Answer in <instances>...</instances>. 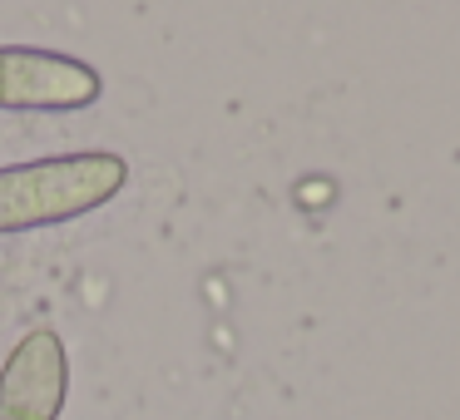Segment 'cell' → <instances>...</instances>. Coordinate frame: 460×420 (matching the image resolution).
I'll use <instances>...</instances> for the list:
<instances>
[{"mask_svg":"<svg viewBox=\"0 0 460 420\" xmlns=\"http://www.w3.org/2000/svg\"><path fill=\"white\" fill-rule=\"evenodd\" d=\"M124 183H129V163L110 149L11 163L0 169V238L84 218L110 198H119Z\"/></svg>","mask_w":460,"mask_h":420,"instance_id":"6da1fadb","label":"cell"},{"mask_svg":"<svg viewBox=\"0 0 460 420\" xmlns=\"http://www.w3.org/2000/svg\"><path fill=\"white\" fill-rule=\"evenodd\" d=\"M104 94L94 65L35 45H0V109H90Z\"/></svg>","mask_w":460,"mask_h":420,"instance_id":"7a4b0ae2","label":"cell"},{"mask_svg":"<svg viewBox=\"0 0 460 420\" xmlns=\"http://www.w3.org/2000/svg\"><path fill=\"white\" fill-rule=\"evenodd\" d=\"M70 396V356L50 327H35L15 341L0 366V420H60Z\"/></svg>","mask_w":460,"mask_h":420,"instance_id":"3957f363","label":"cell"}]
</instances>
